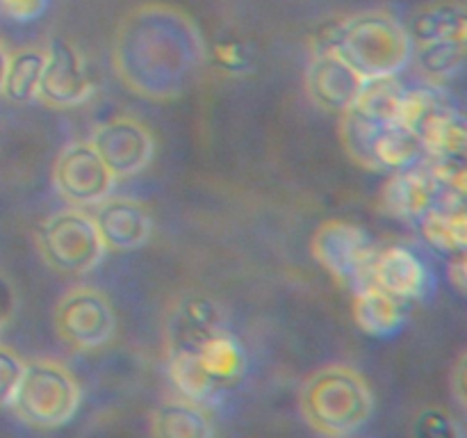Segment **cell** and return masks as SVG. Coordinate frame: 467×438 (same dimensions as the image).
Wrapping results in <instances>:
<instances>
[{
	"label": "cell",
	"mask_w": 467,
	"mask_h": 438,
	"mask_svg": "<svg viewBox=\"0 0 467 438\" xmlns=\"http://www.w3.org/2000/svg\"><path fill=\"white\" fill-rule=\"evenodd\" d=\"M406 87L397 76L365 78L351 110L377 123H395L400 119Z\"/></svg>",
	"instance_id": "603a6c76"
},
{
	"label": "cell",
	"mask_w": 467,
	"mask_h": 438,
	"mask_svg": "<svg viewBox=\"0 0 467 438\" xmlns=\"http://www.w3.org/2000/svg\"><path fill=\"white\" fill-rule=\"evenodd\" d=\"M377 400L365 374L345 363H328L299 388V413L324 438H347L372 420Z\"/></svg>",
	"instance_id": "7a4b0ae2"
},
{
	"label": "cell",
	"mask_w": 467,
	"mask_h": 438,
	"mask_svg": "<svg viewBox=\"0 0 467 438\" xmlns=\"http://www.w3.org/2000/svg\"><path fill=\"white\" fill-rule=\"evenodd\" d=\"M336 53L363 78L400 76L413 59L409 27L388 9L342 16Z\"/></svg>",
	"instance_id": "3957f363"
},
{
	"label": "cell",
	"mask_w": 467,
	"mask_h": 438,
	"mask_svg": "<svg viewBox=\"0 0 467 438\" xmlns=\"http://www.w3.org/2000/svg\"><path fill=\"white\" fill-rule=\"evenodd\" d=\"M203 368L210 381L217 386L219 392L228 391L242 381L246 372V351L242 342L233 336L231 328H219L210 338H205L194 349H185ZM173 354V351H171Z\"/></svg>",
	"instance_id": "d6986e66"
},
{
	"label": "cell",
	"mask_w": 467,
	"mask_h": 438,
	"mask_svg": "<svg viewBox=\"0 0 467 438\" xmlns=\"http://www.w3.org/2000/svg\"><path fill=\"white\" fill-rule=\"evenodd\" d=\"M48 3L50 0H0V14L9 21L30 23L48 9Z\"/></svg>",
	"instance_id": "f546056e"
},
{
	"label": "cell",
	"mask_w": 467,
	"mask_h": 438,
	"mask_svg": "<svg viewBox=\"0 0 467 438\" xmlns=\"http://www.w3.org/2000/svg\"><path fill=\"white\" fill-rule=\"evenodd\" d=\"M35 242L41 260L59 274L91 272L108 251L94 214L71 205L48 214L36 228Z\"/></svg>",
	"instance_id": "5b68a950"
},
{
	"label": "cell",
	"mask_w": 467,
	"mask_h": 438,
	"mask_svg": "<svg viewBox=\"0 0 467 438\" xmlns=\"http://www.w3.org/2000/svg\"><path fill=\"white\" fill-rule=\"evenodd\" d=\"M447 276H450V283L461 292V295L467 297V251L465 254L451 256L450 263H447Z\"/></svg>",
	"instance_id": "836d02e7"
},
{
	"label": "cell",
	"mask_w": 467,
	"mask_h": 438,
	"mask_svg": "<svg viewBox=\"0 0 467 438\" xmlns=\"http://www.w3.org/2000/svg\"><path fill=\"white\" fill-rule=\"evenodd\" d=\"M219 328H226L222 306L208 295L187 292L176 297L164 315V351L194 349Z\"/></svg>",
	"instance_id": "4fadbf2b"
},
{
	"label": "cell",
	"mask_w": 467,
	"mask_h": 438,
	"mask_svg": "<svg viewBox=\"0 0 467 438\" xmlns=\"http://www.w3.org/2000/svg\"><path fill=\"white\" fill-rule=\"evenodd\" d=\"M9 53H12V50L7 48V44H5V39H3V36H0V96H3V87H5V73H7Z\"/></svg>",
	"instance_id": "e575fe53"
},
{
	"label": "cell",
	"mask_w": 467,
	"mask_h": 438,
	"mask_svg": "<svg viewBox=\"0 0 467 438\" xmlns=\"http://www.w3.org/2000/svg\"><path fill=\"white\" fill-rule=\"evenodd\" d=\"M365 78L337 53L310 55L304 73V87L315 108L331 114H345L354 105Z\"/></svg>",
	"instance_id": "5bb4252c"
},
{
	"label": "cell",
	"mask_w": 467,
	"mask_h": 438,
	"mask_svg": "<svg viewBox=\"0 0 467 438\" xmlns=\"http://www.w3.org/2000/svg\"><path fill=\"white\" fill-rule=\"evenodd\" d=\"M418 228L436 254L451 258L467 251V205L442 199L420 219Z\"/></svg>",
	"instance_id": "ffe728a7"
},
{
	"label": "cell",
	"mask_w": 467,
	"mask_h": 438,
	"mask_svg": "<svg viewBox=\"0 0 467 438\" xmlns=\"http://www.w3.org/2000/svg\"><path fill=\"white\" fill-rule=\"evenodd\" d=\"M379 245L363 226L347 219H327L310 237V254L322 269L342 287L365 286L369 281L374 254Z\"/></svg>",
	"instance_id": "8992f818"
},
{
	"label": "cell",
	"mask_w": 467,
	"mask_h": 438,
	"mask_svg": "<svg viewBox=\"0 0 467 438\" xmlns=\"http://www.w3.org/2000/svg\"><path fill=\"white\" fill-rule=\"evenodd\" d=\"M149 433L150 438H217V424L208 406L176 395L155 406Z\"/></svg>",
	"instance_id": "ac0fdd59"
},
{
	"label": "cell",
	"mask_w": 467,
	"mask_h": 438,
	"mask_svg": "<svg viewBox=\"0 0 467 438\" xmlns=\"http://www.w3.org/2000/svg\"><path fill=\"white\" fill-rule=\"evenodd\" d=\"M413 59L418 64V71L422 73L424 80L433 85H442L450 78L459 76L461 68L467 64V53L450 46H413Z\"/></svg>",
	"instance_id": "cb8c5ba5"
},
{
	"label": "cell",
	"mask_w": 467,
	"mask_h": 438,
	"mask_svg": "<svg viewBox=\"0 0 467 438\" xmlns=\"http://www.w3.org/2000/svg\"><path fill=\"white\" fill-rule=\"evenodd\" d=\"M409 35L413 46H450L467 53V3L433 0L410 14Z\"/></svg>",
	"instance_id": "2e32d148"
},
{
	"label": "cell",
	"mask_w": 467,
	"mask_h": 438,
	"mask_svg": "<svg viewBox=\"0 0 467 438\" xmlns=\"http://www.w3.org/2000/svg\"><path fill=\"white\" fill-rule=\"evenodd\" d=\"M213 59V67L222 71L223 76H249L254 68V53L246 41L237 36H222L214 41L213 53L208 55Z\"/></svg>",
	"instance_id": "4316f807"
},
{
	"label": "cell",
	"mask_w": 467,
	"mask_h": 438,
	"mask_svg": "<svg viewBox=\"0 0 467 438\" xmlns=\"http://www.w3.org/2000/svg\"><path fill=\"white\" fill-rule=\"evenodd\" d=\"M340 140L345 151L349 153V158L354 160L356 164L365 169H372V141L374 135H377L379 126L381 123L372 121V119L363 117L356 110H347L345 114H340Z\"/></svg>",
	"instance_id": "d4e9b609"
},
{
	"label": "cell",
	"mask_w": 467,
	"mask_h": 438,
	"mask_svg": "<svg viewBox=\"0 0 467 438\" xmlns=\"http://www.w3.org/2000/svg\"><path fill=\"white\" fill-rule=\"evenodd\" d=\"M429 164L445 190V199L467 205V160L436 158L429 160Z\"/></svg>",
	"instance_id": "83f0119b"
},
{
	"label": "cell",
	"mask_w": 467,
	"mask_h": 438,
	"mask_svg": "<svg viewBox=\"0 0 467 438\" xmlns=\"http://www.w3.org/2000/svg\"><path fill=\"white\" fill-rule=\"evenodd\" d=\"M46 64V46H21L9 53L3 96L12 103L36 100L41 73Z\"/></svg>",
	"instance_id": "7402d4cb"
},
{
	"label": "cell",
	"mask_w": 467,
	"mask_h": 438,
	"mask_svg": "<svg viewBox=\"0 0 467 438\" xmlns=\"http://www.w3.org/2000/svg\"><path fill=\"white\" fill-rule=\"evenodd\" d=\"M205 62L203 32L176 5H135L114 27L112 68L141 99L158 103L181 99L199 82Z\"/></svg>",
	"instance_id": "6da1fadb"
},
{
	"label": "cell",
	"mask_w": 467,
	"mask_h": 438,
	"mask_svg": "<svg viewBox=\"0 0 467 438\" xmlns=\"http://www.w3.org/2000/svg\"><path fill=\"white\" fill-rule=\"evenodd\" d=\"M18 308V290L14 286L12 276L5 269H0V331L14 319Z\"/></svg>",
	"instance_id": "1f68e13d"
},
{
	"label": "cell",
	"mask_w": 467,
	"mask_h": 438,
	"mask_svg": "<svg viewBox=\"0 0 467 438\" xmlns=\"http://www.w3.org/2000/svg\"><path fill=\"white\" fill-rule=\"evenodd\" d=\"M441 158H461L467 160V110L456 112L454 121L450 126V135H447L445 151Z\"/></svg>",
	"instance_id": "4dcf8cb0"
},
{
	"label": "cell",
	"mask_w": 467,
	"mask_h": 438,
	"mask_svg": "<svg viewBox=\"0 0 467 438\" xmlns=\"http://www.w3.org/2000/svg\"><path fill=\"white\" fill-rule=\"evenodd\" d=\"M410 438H467L463 424L445 406H422L410 420Z\"/></svg>",
	"instance_id": "484cf974"
},
{
	"label": "cell",
	"mask_w": 467,
	"mask_h": 438,
	"mask_svg": "<svg viewBox=\"0 0 467 438\" xmlns=\"http://www.w3.org/2000/svg\"><path fill=\"white\" fill-rule=\"evenodd\" d=\"M94 222L105 246L112 251H132L144 246L153 233V217L141 201L130 196H108L96 205Z\"/></svg>",
	"instance_id": "9a60e30c"
},
{
	"label": "cell",
	"mask_w": 467,
	"mask_h": 438,
	"mask_svg": "<svg viewBox=\"0 0 467 438\" xmlns=\"http://www.w3.org/2000/svg\"><path fill=\"white\" fill-rule=\"evenodd\" d=\"M368 283L413 304L431 295L436 278L427 260L415 249L406 245H383L374 254Z\"/></svg>",
	"instance_id": "8fae6325"
},
{
	"label": "cell",
	"mask_w": 467,
	"mask_h": 438,
	"mask_svg": "<svg viewBox=\"0 0 467 438\" xmlns=\"http://www.w3.org/2000/svg\"><path fill=\"white\" fill-rule=\"evenodd\" d=\"M59 340L73 351H94L108 345L117 328L112 301L91 286L68 287L53 310Z\"/></svg>",
	"instance_id": "52a82bcc"
},
{
	"label": "cell",
	"mask_w": 467,
	"mask_h": 438,
	"mask_svg": "<svg viewBox=\"0 0 467 438\" xmlns=\"http://www.w3.org/2000/svg\"><path fill=\"white\" fill-rule=\"evenodd\" d=\"M450 386H451V395H454V400L459 402L461 409L467 411V351L456 359L454 368H451Z\"/></svg>",
	"instance_id": "d6a6232c"
},
{
	"label": "cell",
	"mask_w": 467,
	"mask_h": 438,
	"mask_svg": "<svg viewBox=\"0 0 467 438\" xmlns=\"http://www.w3.org/2000/svg\"><path fill=\"white\" fill-rule=\"evenodd\" d=\"M89 141L117 181L144 172L155 153V140L149 128L126 114L99 123Z\"/></svg>",
	"instance_id": "30bf717a"
},
{
	"label": "cell",
	"mask_w": 467,
	"mask_h": 438,
	"mask_svg": "<svg viewBox=\"0 0 467 438\" xmlns=\"http://www.w3.org/2000/svg\"><path fill=\"white\" fill-rule=\"evenodd\" d=\"M80 402L82 388L76 374L62 360L39 356L26 360L9 409L26 427L48 432L71 422Z\"/></svg>",
	"instance_id": "277c9868"
},
{
	"label": "cell",
	"mask_w": 467,
	"mask_h": 438,
	"mask_svg": "<svg viewBox=\"0 0 467 438\" xmlns=\"http://www.w3.org/2000/svg\"><path fill=\"white\" fill-rule=\"evenodd\" d=\"M354 322L365 336L392 338L406 327L410 318V304L381 290L374 283L356 287L351 301Z\"/></svg>",
	"instance_id": "e0dca14e"
},
{
	"label": "cell",
	"mask_w": 467,
	"mask_h": 438,
	"mask_svg": "<svg viewBox=\"0 0 467 438\" xmlns=\"http://www.w3.org/2000/svg\"><path fill=\"white\" fill-rule=\"evenodd\" d=\"M91 94H94V78L87 55L76 41L55 36L46 46V64L36 100L50 110H68L85 103Z\"/></svg>",
	"instance_id": "9c48e42d"
},
{
	"label": "cell",
	"mask_w": 467,
	"mask_h": 438,
	"mask_svg": "<svg viewBox=\"0 0 467 438\" xmlns=\"http://www.w3.org/2000/svg\"><path fill=\"white\" fill-rule=\"evenodd\" d=\"M117 178L112 176L91 141H68L53 164V185L71 208H89L108 199Z\"/></svg>",
	"instance_id": "ba28073f"
},
{
	"label": "cell",
	"mask_w": 467,
	"mask_h": 438,
	"mask_svg": "<svg viewBox=\"0 0 467 438\" xmlns=\"http://www.w3.org/2000/svg\"><path fill=\"white\" fill-rule=\"evenodd\" d=\"M23 370H26V360L21 359V354L14 347L0 342V411L9 409L12 404Z\"/></svg>",
	"instance_id": "f1b7e54d"
},
{
	"label": "cell",
	"mask_w": 467,
	"mask_h": 438,
	"mask_svg": "<svg viewBox=\"0 0 467 438\" xmlns=\"http://www.w3.org/2000/svg\"><path fill=\"white\" fill-rule=\"evenodd\" d=\"M442 199L445 190L433 173L431 164L420 162L388 176L379 192V208L400 222L418 224Z\"/></svg>",
	"instance_id": "7c38bea8"
},
{
	"label": "cell",
	"mask_w": 467,
	"mask_h": 438,
	"mask_svg": "<svg viewBox=\"0 0 467 438\" xmlns=\"http://www.w3.org/2000/svg\"><path fill=\"white\" fill-rule=\"evenodd\" d=\"M424 146L409 128L401 123H381L372 141L374 172H401L424 162Z\"/></svg>",
	"instance_id": "44dd1931"
}]
</instances>
